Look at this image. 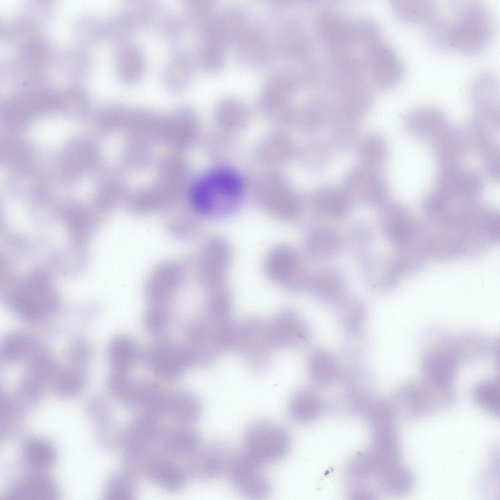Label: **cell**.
Instances as JSON below:
<instances>
[{
  "instance_id": "e0dca14e",
  "label": "cell",
  "mask_w": 500,
  "mask_h": 500,
  "mask_svg": "<svg viewBox=\"0 0 500 500\" xmlns=\"http://www.w3.org/2000/svg\"><path fill=\"white\" fill-rule=\"evenodd\" d=\"M60 492L56 482L42 471L32 470L17 481L8 489L6 500H54Z\"/></svg>"
},
{
  "instance_id": "9a60e30c",
  "label": "cell",
  "mask_w": 500,
  "mask_h": 500,
  "mask_svg": "<svg viewBox=\"0 0 500 500\" xmlns=\"http://www.w3.org/2000/svg\"><path fill=\"white\" fill-rule=\"evenodd\" d=\"M268 324L274 348L301 347L307 344L312 337L310 327L292 309L281 311Z\"/></svg>"
},
{
  "instance_id": "f6af8a7d",
  "label": "cell",
  "mask_w": 500,
  "mask_h": 500,
  "mask_svg": "<svg viewBox=\"0 0 500 500\" xmlns=\"http://www.w3.org/2000/svg\"><path fill=\"white\" fill-rule=\"evenodd\" d=\"M472 396L478 406L496 417L500 416V387L498 379L488 378L478 382L473 388Z\"/></svg>"
},
{
  "instance_id": "60d3db41",
  "label": "cell",
  "mask_w": 500,
  "mask_h": 500,
  "mask_svg": "<svg viewBox=\"0 0 500 500\" xmlns=\"http://www.w3.org/2000/svg\"><path fill=\"white\" fill-rule=\"evenodd\" d=\"M192 74V61L186 57L174 55L164 69L163 81L167 89L178 92L188 87Z\"/></svg>"
},
{
  "instance_id": "2e32d148",
  "label": "cell",
  "mask_w": 500,
  "mask_h": 500,
  "mask_svg": "<svg viewBox=\"0 0 500 500\" xmlns=\"http://www.w3.org/2000/svg\"><path fill=\"white\" fill-rule=\"evenodd\" d=\"M226 444L219 442L200 448L187 458L186 473L193 478L210 480L226 470L232 454Z\"/></svg>"
},
{
  "instance_id": "d6a6232c",
  "label": "cell",
  "mask_w": 500,
  "mask_h": 500,
  "mask_svg": "<svg viewBox=\"0 0 500 500\" xmlns=\"http://www.w3.org/2000/svg\"><path fill=\"white\" fill-rule=\"evenodd\" d=\"M161 441L168 455L187 458L200 448L201 441L198 432L188 427H177L165 431Z\"/></svg>"
},
{
  "instance_id": "1f68e13d",
  "label": "cell",
  "mask_w": 500,
  "mask_h": 500,
  "mask_svg": "<svg viewBox=\"0 0 500 500\" xmlns=\"http://www.w3.org/2000/svg\"><path fill=\"white\" fill-rule=\"evenodd\" d=\"M308 369L312 380L318 385L330 386L338 380L341 375L340 364L329 351L317 348L310 354Z\"/></svg>"
},
{
  "instance_id": "d4e9b609",
  "label": "cell",
  "mask_w": 500,
  "mask_h": 500,
  "mask_svg": "<svg viewBox=\"0 0 500 500\" xmlns=\"http://www.w3.org/2000/svg\"><path fill=\"white\" fill-rule=\"evenodd\" d=\"M143 350L129 335H120L113 338L107 349L110 373L129 375L136 364L141 361Z\"/></svg>"
},
{
  "instance_id": "4fadbf2b",
  "label": "cell",
  "mask_w": 500,
  "mask_h": 500,
  "mask_svg": "<svg viewBox=\"0 0 500 500\" xmlns=\"http://www.w3.org/2000/svg\"><path fill=\"white\" fill-rule=\"evenodd\" d=\"M352 201L368 206H379L385 201L388 187L384 178L377 170L362 166L350 170L341 187Z\"/></svg>"
},
{
  "instance_id": "603a6c76",
  "label": "cell",
  "mask_w": 500,
  "mask_h": 500,
  "mask_svg": "<svg viewBox=\"0 0 500 500\" xmlns=\"http://www.w3.org/2000/svg\"><path fill=\"white\" fill-rule=\"evenodd\" d=\"M342 239L334 227H314L308 230L304 242L305 251L311 260L322 262L335 257L340 251Z\"/></svg>"
},
{
  "instance_id": "d590c367",
  "label": "cell",
  "mask_w": 500,
  "mask_h": 500,
  "mask_svg": "<svg viewBox=\"0 0 500 500\" xmlns=\"http://www.w3.org/2000/svg\"><path fill=\"white\" fill-rule=\"evenodd\" d=\"M375 481L381 491L395 496L409 493L414 485L413 473L401 463L378 472Z\"/></svg>"
},
{
  "instance_id": "7bdbcfd3",
  "label": "cell",
  "mask_w": 500,
  "mask_h": 500,
  "mask_svg": "<svg viewBox=\"0 0 500 500\" xmlns=\"http://www.w3.org/2000/svg\"><path fill=\"white\" fill-rule=\"evenodd\" d=\"M386 144L380 135L371 133L361 141L359 146L358 156L361 166L378 171L386 160Z\"/></svg>"
},
{
  "instance_id": "c3c4849f",
  "label": "cell",
  "mask_w": 500,
  "mask_h": 500,
  "mask_svg": "<svg viewBox=\"0 0 500 500\" xmlns=\"http://www.w3.org/2000/svg\"><path fill=\"white\" fill-rule=\"evenodd\" d=\"M86 412L96 424V433H108L118 428L111 406L104 398L95 396L91 398L87 403Z\"/></svg>"
},
{
  "instance_id": "b9f144b4",
  "label": "cell",
  "mask_w": 500,
  "mask_h": 500,
  "mask_svg": "<svg viewBox=\"0 0 500 500\" xmlns=\"http://www.w3.org/2000/svg\"><path fill=\"white\" fill-rule=\"evenodd\" d=\"M22 412L14 402L11 396L0 392V437L12 439L21 434L24 426Z\"/></svg>"
},
{
  "instance_id": "bcb514c9",
  "label": "cell",
  "mask_w": 500,
  "mask_h": 500,
  "mask_svg": "<svg viewBox=\"0 0 500 500\" xmlns=\"http://www.w3.org/2000/svg\"><path fill=\"white\" fill-rule=\"evenodd\" d=\"M132 473L128 471L113 473L107 479L104 497L107 500H132L136 496L137 487Z\"/></svg>"
},
{
  "instance_id": "8d00e7d4",
  "label": "cell",
  "mask_w": 500,
  "mask_h": 500,
  "mask_svg": "<svg viewBox=\"0 0 500 500\" xmlns=\"http://www.w3.org/2000/svg\"><path fill=\"white\" fill-rule=\"evenodd\" d=\"M68 365L59 364L50 386L58 396L65 398L78 396L84 389L87 381L85 369Z\"/></svg>"
},
{
  "instance_id": "7dc6e473",
  "label": "cell",
  "mask_w": 500,
  "mask_h": 500,
  "mask_svg": "<svg viewBox=\"0 0 500 500\" xmlns=\"http://www.w3.org/2000/svg\"><path fill=\"white\" fill-rule=\"evenodd\" d=\"M454 23L443 18H434L428 22L426 37L428 42L439 50L453 49Z\"/></svg>"
},
{
  "instance_id": "7c38bea8",
  "label": "cell",
  "mask_w": 500,
  "mask_h": 500,
  "mask_svg": "<svg viewBox=\"0 0 500 500\" xmlns=\"http://www.w3.org/2000/svg\"><path fill=\"white\" fill-rule=\"evenodd\" d=\"M261 466L243 451L233 454L226 469L230 484L239 494L250 499L268 497L272 485L262 472Z\"/></svg>"
},
{
  "instance_id": "ba28073f",
  "label": "cell",
  "mask_w": 500,
  "mask_h": 500,
  "mask_svg": "<svg viewBox=\"0 0 500 500\" xmlns=\"http://www.w3.org/2000/svg\"><path fill=\"white\" fill-rule=\"evenodd\" d=\"M377 218L385 238L395 252L404 251L415 245L424 229L423 223L416 222L407 208L395 202L384 201L378 206Z\"/></svg>"
},
{
  "instance_id": "ffe728a7",
  "label": "cell",
  "mask_w": 500,
  "mask_h": 500,
  "mask_svg": "<svg viewBox=\"0 0 500 500\" xmlns=\"http://www.w3.org/2000/svg\"><path fill=\"white\" fill-rule=\"evenodd\" d=\"M360 262L365 280L373 289L390 290L403 276L393 257L369 253Z\"/></svg>"
},
{
  "instance_id": "11a10c76",
  "label": "cell",
  "mask_w": 500,
  "mask_h": 500,
  "mask_svg": "<svg viewBox=\"0 0 500 500\" xmlns=\"http://www.w3.org/2000/svg\"><path fill=\"white\" fill-rule=\"evenodd\" d=\"M1 158L4 163L17 164L25 161L29 157L30 151L22 142L4 141L1 147Z\"/></svg>"
},
{
  "instance_id": "681fc988",
  "label": "cell",
  "mask_w": 500,
  "mask_h": 500,
  "mask_svg": "<svg viewBox=\"0 0 500 500\" xmlns=\"http://www.w3.org/2000/svg\"><path fill=\"white\" fill-rule=\"evenodd\" d=\"M348 236L354 255L360 261L370 253L374 238L372 229L365 223H354L350 227Z\"/></svg>"
},
{
  "instance_id": "44dd1931",
  "label": "cell",
  "mask_w": 500,
  "mask_h": 500,
  "mask_svg": "<svg viewBox=\"0 0 500 500\" xmlns=\"http://www.w3.org/2000/svg\"><path fill=\"white\" fill-rule=\"evenodd\" d=\"M367 454L375 472L401 463L400 447L393 424L375 428L372 448Z\"/></svg>"
},
{
  "instance_id": "7402d4cb",
  "label": "cell",
  "mask_w": 500,
  "mask_h": 500,
  "mask_svg": "<svg viewBox=\"0 0 500 500\" xmlns=\"http://www.w3.org/2000/svg\"><path fill=\"white\" fill-rule=\"evenodd\" d=\"M202 410L198 397L186 391H165L158 410V415L169 417L183 422L197 420Z\"/></svg>"
},
{
  "instance_id": "f5cc1de1",
  "label": "cell",
  "mask_w": 500,
  "mask_h": 500,
  "mask_svg": "<svg viewBox=\"0 0 500 500\" xmlns=\"http://www.w3.org/2000/svg\"><path fill=\"white\" fill-rule=\"evenodd\" d=\"M218 44L211 42H200L195 59L204 69L213 70L221 65L222 54Z\"/></svg>"
},
{
  "instance_id": "4dcf8cb0",
  "label": "cell",
  "mask_w": 500,
  "mask_h": 500,
  "mask_svg": "<svg viewBox=\"0 0 500 500\" xmlns=\"http://www.w3.org/2000/svg\"><path fill=\"white\" fill-rule=\"evenodd\" d=\"M454 354L458 362L470 363L481 359L497 348L484 335L476 332H467L453 339Z\"/></svg>"
},
{
  "instance_id": "816d5d0a",
  "label": "cell",
  "mask_w": 500,
  "mask_h": 500,
  "mask_svg": "<svg viewBox=\"0 0 500 500\" xmlns=\"http://www.w3.org/2000/svg\"><path fill=\"white\" fill-rule=\"evenodd\" d=\"M368 338L362 329L347 331L343 341L342 350L344 356L350 360H358L366 354Z\"/></svg>"
},
{
  "instance_id": "30bf717a",
  "label": "cell",
  "mask_w": 500,
  "mask_h": 500,
  "mask_svg": "<svg viewBox=\"0 0 500 500\" xmlns=\"http://www.w3.org/2000/svg\"><path fill=\"white\" fill-rule=\"evenodd\" d=\"M268 276L277 284L294 292L308 289L310 273L298 252L288 246H278L268 253L265 261Z\"/></svg>"
},
{
  "instance_id": "4316f807",
  "label": "cell",
  "mask_w": 500,
  "mask_h": 500,
  "mask_svg": "<svg viewBox=\"0 0 500 500\" xmlns=\"http://www.w3.org/2000/svg\"><path fill=\"white\" fill-rule=\"evenodd\" d=\"M186 472L170 458L155 454L146 465L142 474L166 490L175 492L184 485Z\"/></svg>"
},
{
  "instance_id": "277c9868",
  "label": "cell",
  "mask_w": 500,
  "mask_h": 500,
  "mask_svg": "<svg viewBox=\"0 0 500 500\" xmlns=\"http://www.w3.org/2000/svg\"><path fill=\"white\" fill-rule=\"evenodd\" d=\"M454 21L453 49L466 54L483 50L492 39L495 22L491 12L479 0H453L450 3Z\"/></svg>"
},
{
  "instance_id": "8fae6325",
  "label": "cell",
  "mask_w": 500,
  "mask_h": 500,
  "mask_svg": "<svg viewBox=\"0 0 500 500\" xmlns=\"http://www.w3.org/2000/svg\"><path fill=\"white\" fill-rule=\"evenodd\" d=\"M271 343L268 324L258 318L246 319L237 325L232 350L243 357L253 369H265L271 351Z\"/></svg>"
},
{
  "instance_id": "f35d334b",
  "label": "cell",
  "mask_w": 500,
  "mask_h": 500,
  "mask_svg": "<svg viewBox=\"0 0 500 500\" xmlns=\"http://www.w3.org/2000/svg\"><path fill=\"white\" fill-rule=\"evenodd\" d=\"M470 94L472 102L482 112H497L500 89L494 76L484 73L478 76L471 86Z\"/></svg>"
},
{
  "instance_id": "ac0fdd59",
  "label": "cell",
  "mask_w": 500,
  "mask_h": 500,
  "mask_svg": "<svg viewBox=\"0 0 500 500\" xmlns=\"http://www.w3.org/2000/svg\"><path fill=\"white\" fill-rule=\"evenodd\" d=\"M133 18L137 26L152 33L165 34L175 15L161 3L149 0H127L124 8Z\"/></svg>"
},
{
  "instance_id": "d6986e66",
  "label": "cell",
  "mask_w": 500,
  "mask_h": 500,
  "mask_svg": "<svg viewBox=\"0 0 500 500\" xmlns=\"http://www.w3.org/2000/svg\"><path fill=\"white\" fill-rule=\"evenodd\" d=\"M311 208L319 218L339 220L349 214L352 200L342 187L323 186L308 197Z\"/></svg>"
},
{
  "instance_id": "ab89813d",
  "label": "cell",
  "mask_w": 500,
  "mask_h": 500,
  "mask_svg": "<svg viewBox=\"0 0 500 500\" xmlns=\"http://www.w3.org/2000/svg\"><path fill=\"white\" fill-rule=\"evenodd\" d=\"M391 5L397 19L407 23L429 22L436 11L435 3L431 0H392Z\"/></svg>"
},
{
  "instance_id": "e575fe53",
  "label": "cell",
  "mask_w": 500,
  "mask_h": 500,
  "mask_svg": "<svg viewBox=\"0 0 500 500\" xmlns=\"http://www.w3.org/2000/svg\"><path fill=\"white\" fill-rule=\"evenodd\" d=\"M22 457L30 469L42 471L55 464L57 453L54 446L48 440L32 437L25 441L22 448Z\"/></svg>"
},
{
  "instance_id": "cb8c5ba5",
  "label": "cell",
  "mask_w": 500,
  "mask_h": 500,
  "mask_svg": "<svg viewBox=\"0 0 500 500\" xmlns=\"http://www.w3.org/2000/svg\"><path fill=\"white\" fill-rule=\"evenodd\" d=\"M346 289L343 273L338 269L326 268L310 274L307 289L321 302L336 303L345 296Z\"/></svg>"
},
{
  "instance_id": "5bb4252c",
  "label": "cell",
  "mask_w": 500,
  "mask_h": 500,
  "mask_svg": "<svg viewBox=\"0 0 500 500\" xmlns=\"http://www.w3.org/2000/svg\"><path fill=\"white\" fill-rule=\"evenodd\" d=\"M159 417L149 412L135 417L122 432L120 444L124 454H145L152 452V447L161 440L165 431Z\"/></svg>"
},
{
  "instance_id": "db71d44e",
  "label": "cell",
  "mask_w": 500,
  "mask_h": 500,
  "mask_svg": "<svg viewBox=\"0 0 500 500\" xmlns=\"http://www.w3.org/2000/svg\"><path fill=\"white\" fill-rule=\"evenodd\" d=\"M92 356L89 343L83 339L74 341L70 346L67 358L70 365L85 369Z\"/></svg>"
},
{
  "instance_id": "3957f363",
  "label": "cell",
  "mask_w": 500,
  "mask_h": 500,
  "mask_svg": "<svg viewBox=\"0 0 500 500\" xmlns=\"http://www.w3.org/2000/svg\"><path fill=\"white\" fill-rule=\"evenodd\" d=\"M4 298L15 314L29 322L46 319L57 311L60 305L51 277L42 270L34 271L17 283Z\"/></svg>"
},
{
  "instance_id": "52a82bcc",
  "label": "cell",
  "mask_w": 500,
  "mask_h": 500,
  "mask_svg": "<svg viewBox=\"0 0 500 500\" xmlns=\"http://www.w3.org/2000/svg\"><path fill=\"white\" fill-rule=\"evenodd\" d=\"M425 344L420 360L424 380L445 386H451L458 362L454 354L453 339L437 329L424 333Z\"/></svg>"
},
{
  "instance_id": "74e56055",
  "label": "cell",
  "mask_w": 500,
  "mask_h": 500,
  "mask_svg": "<svg viewBox=\"0 0 500 500\" xmlns=\"http://www.w3.org/2000/svg\"><path fill=\"white\" fill-rule=\"evenodd\" d=\"M321 402L317 395L309 389L296 392L291 397L288 414L293 422L300 424L314 420L321 412Z\"/></svg>"
},
{
  "instance_id": "484cf974",
  "label": "cell",
  "mask_w": 500,
  "mask_h": 500,
  "mask_svg": "<svg viewBox=\"0 0 500 500\" xmlns=\"http://www.w3.org/2000/svg\"><path fill=\"white\" fill-rule=\"evenodd\" d=\"M175 56L186 57L192 61L200 43L198 30L184 16H176L165 34Z\"/></svg>"
},
{
  "instance_id": "f1b7e54d",
  "label": "cell",
  "mask_w": 500,
  "mask_h": 500,
  "mask_svg": "<svg viewBox=\"0 0 500 500\" xmlns=\"http://www.w3.org/2000/svg\"><path fill=\"white\" fill-rule=\"evenodd\" d=\"M42 346L34 336L22 332L6 334L0 346L1 360L5 364L28 362Z\"/></svg>"
},
{
  "instance_id": "ee69618b",
  "label": "cell",
  "mask_w": 500,
  "mask_h": 500,
  "mask_svg": "<svg viewBox=\"0 0 500 500\" xmlns=\"http://www.w3.org/2000/svg\"><path fill=\"white\" fill-rule=\"evenodd\" d=\"M336 315L346 331H355L362 329L366 310L359 299L344 296L336 303Z\"/></svg>"
},
{
  "instance_id": "5b68a950",
  "label": "cell",
  "mask_w": 500,
  "mask_h": 500,
  "mask_svg": "<svg viewBox=\"0 0 500 500\" xmlns=\"http://www.w3.org/2000/svg\"><path fill=\"white\" fill-rule=\"evenodd\" d=\"M456 397L452 386H441L423 379L400 387L394 396V406L399 409L405 418L412 419L450 407Z\"/></svg>"
},
{
  "instance_id": "9c48e42d",
  "label": "cell",
  "mask_w": 500,
  "mask_h": 500,
  "mask_svg": "<svg viewBox=\"0 0 500 500\" xmlns=\"http://www.w3.org/2000/svg\"><path fill=\"white\" fill-rule=\"evenodd\" d=\"M157 377L167 382L177 381L195 361L192 353L180 344L157 341L143 350L142 360Z\"/></svg>"
},
{
  "instance_id": "836d02e7",
  "label": "cell",
  "mask_w": 500,
  "mask_h": 500,
  "mask_svg": "<svg viewBox=\"0 0 500 500\" xmlns=\"http://www.w3.org/2000/svg\"><path fill=\"white\" fill-rule=\"evenodd\" d=\"M375 377L362 366L350 369L345 376L346 390L349 398L360 407H365L374 399Z\"/></svg>"
},
{
  "instance_id": "f546056e",
  "label": "cell",
  "mask_w": 500,
  "mask_h": 500,
  "mask_svg": "<svg viewBox=\"0 0 500 500\" xmlns=\"http://www.w3.org/2000/svg\"><path fill=\"white\" fill-rule=\"evenodd\" d=\"M95 152L92 143L79 140L69 144L64 150L62 157V167L67 177H75L84 173L92 168Z\"/></svg>"
},
{
  "instance_id": "7a4b0ae2",
  "label": "cell",
  "mask_w": 500,
  "mask_h": 500,
  "mask_svg": "<svg viewBox=\"0 0 500 500\" xmlns=\"http://www.w3.org/2000/svg\"><path fill=\"white\" fill-rule=\"evenodd\" d=\"M244 193L241 177L233 170L219 168L197 180L191 189L190 201L194 211L203 217L225 219L237 211Z\"/></svg>"
},
{
  "instance_id": "f907efd6",
  "label": "cell",
  "mask_w": 500,
  "mask_h": 500,
  "mask_svg": "<svg viewBox=\"0 0 500 500\" xmlns=\"http://www.w3.org/2000/svg\"><path fill=\"white\" fill-rule=\"evenodd\" d=\"M137 27L132 16L123 8L112 17L108 28L110 37L119 44L129 41Z\"/></svg>"
},
{
  "instance_id": "8992f818",
  "label": "cell",
  "mask_w": 500,
  "mask_h": 500,
  "mask_svg": "<svg viewBox=\"0 0 500 500\" xmlns=\"http://www.w3.org/2000/svg\"><path fill=\"white\" fill-rule=\"evenodd\" d=\"M291 445V437L284 427L269 420H258L245 429L243 452L262 466L281 460Z\"/></svg>"
},
{
  "instance_id": "6da1fadb",
  "label": "cell",
  "mask_w": 500,
  "mask_h": 500,
  "mask_svg": "<svg viewBox=\"0 0 500 500\" xmlns=\"http://www.w3.org/2000/svg\"><path fill=\"white\" fill-rule=\"evenodd\" d=\"M499 219L496 210L475 205L438 226L432 237L436 258L446 261L483 252L499 242Z\"/></svg>"
},
{
  "instance_id": "83f0119b",
  "label": "cell",
  "mask_w": 500,
  "mask_h": 500,
  "mask_svg": "<svg viewBox=\"0 0 500 500\" xmlns=\"http://www.w3.org/2000/svg\"><path fill=\"white\" fill-rule=\"evenodd\" d=\"M116 66L122 82L131 84L138 82L146 68L145 56L141 47L130 41L118 44Z\"/></svg>"
}]
</instances>
